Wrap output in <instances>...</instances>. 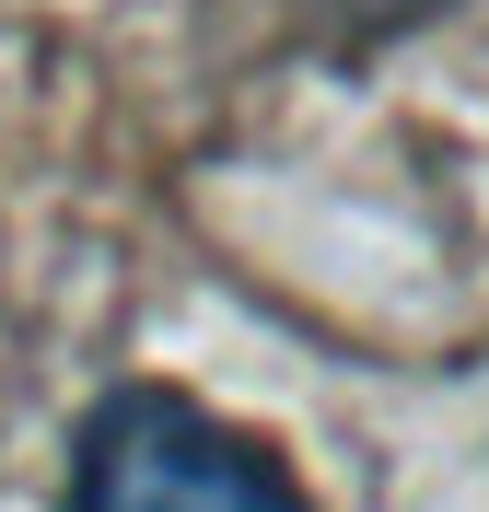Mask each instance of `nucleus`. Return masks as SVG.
Here are the masks:
<instances>
[{"label":"nucleus","mask_w":489,"mask_h":512,"mask_svg":"<svg viewBox=\"0 0 489 512\" xmlns=\"http://www.w3.org/2000/svg\"><path fill=\"white\" fill-rule=\"evenodd\" d=\"M70 512H315L292 466L198 396L117 384L70 443Z\"/></svg>","instance_id":"f257e3e1"}]
</instances>
